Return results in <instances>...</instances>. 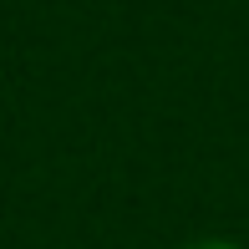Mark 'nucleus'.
Returning <instances> with one entry per match:
<instances>
[{
    "label": "nucleus",
    "mask_w": 249,
    "mask_h": 249,
    "mask_svg": "<svg viewBox=\"0 0 249 249\" xmlns=\"http://www.w3.org/2000/svg\"><path fill=\"white\" fill-rule=\"evenodd\" d=\"M188 249H244V244H234V239H198V244H188Z\"/></svg>",
    "instance_id": "1"
}]
</instances>
